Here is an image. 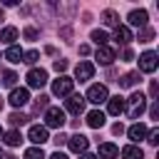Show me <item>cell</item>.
I'll use <instances>...</instances> for the list:
<instances>
[{
  "mask_svg": "<svg viewBox=\"0 0 159 159\" xmlns=\"http://www.w3.org/2000/svg\"><path fill=\"white\" fill-rule=\"evenodd\" d=\"M147 109V97L142 92H132L129 99H124V112L129 114V119H139Z\"/></svg>",
  "mask_w": 159,
  "mask_h": 159,
  "instance_id": "6da1fadb",
  "label": "cell"
},
{
  "mask_svg": "<svg viewBox=\"0 0 159 159\" xmlns=\"http://www.w3.org/2000/svg\"><path fill=\"white\" fill-rule=\"evenodd\" d=\"M65 109L60 107H47L45 109V127H52V129H62L65 127Z\"/></svg>",
  "mask_w": 159,
  "mask_h": 159,
  "instance_id": "7a4b0ae2",
  "label": "cell"
},
{
  "mask_svg": "<svg viewBox=\"0 0 159 159\" xmlns=\"http://www.w3.org/2000/svg\"><path fill=\"white\" fill-rule=\"evenodd\" d=\"M72 84H75V80L60 75V77L52 82V94H55V97H70V94H72Z\"/></svg>",
  "mask_w": 159,
  "mask_h": 159,
  "instance_id": "3957f363",
  "label": "cell"
},
{
  "mask_svg": "<svg viewBox=\"0 0 159 159\" xmlns=\"http://www.w3.org/2000/svg\"><path fill=\"white\" fill-rule=\"evenodd\" d=\"M107 99H109V92H107L104 84H92L87 89V97H84V102H92V104H102Z\"/></svg>",
  "mask_w": 159,
  "mask_h": 159,
  "instance_id": "277c9868",
  "label": "cell"
},
{
  "mask_svg": "<svg viewBox=\"0 0 159 159\" xmlns=\"http://www.w3.org/2000/svg\"><path fill=\"white\" fill-rule=\"evenodd\" d=\"M45 84H47V72H45L42 67H40V70L32 67V70L27 72V87H32V89H42Z\"/></svg>",
  "mask_w": 159,
  "mask_h": 159,
  "instance_id": "5b68a950",
  "label": "cell"
},
{
  "mask_svg": "<svg viewBox=\"0 0 159 159\" xmlns=\"http://www.w3.org/2000/svg\"><path fill=\"white\" fill-rule=\"evenodd\" d=\"M7 102L17 109V107H25L27 102H30V92H27V87H15L12 92H10V97H7Z\"/></svg>",
  "mask_w": 159,
  "mask_h": 159,
  "instance_id": "8992f818",
  "label": "cell"
},
{
  "mask_svg": "<svg viewBox=\"0 0 159 159\" xmlns=\"http://www.w3.org/2000/svg\"><path fill=\"white\" fill-rule=\"evenodd\" d=\"M27 139L35 144V147H42L50 137H47V127H42V124H32L30 127V132H27Z\"/></svg>",
  "mask_w": 159,
  "mask_h": 159,
  "instance_id": "52a82bcc",
  "label": "cell"
},
{
  "mask_svg": "<svg viewBox=\"0 0 159 159\" xmlns=\"http://www.w3.org/2000/svg\"><path fill=\"white\" fill-rule=\"evenodd\" d=\"M67 147L75 152V154H84L87 152V147H89V139L84 137V134H72V137H67Z\"/></svg>",
  "mask_w": 159,
  "mask_h": 159,
  "instance_id": "ba28073f",
  "label": "cell"
},
{
  "mask_svg": "<svg viewBox=\"0 0 159 159\" xmlns=\"http://www.w3.org/2000/svg\"><path fill=\"white\" fill-rule=\"evenodd\" d=\"M157 65H159L157 52L147 50L144 55H139V70H142V72H154V70H157Z\"/></svg>",
  "mask_w": 159,
  "mask_h": 159,
  "instance_id": "9c48e42d",
  "label": "cell"
},
{
  "mask_svg": "<svg viewBox=\"0 0 159 159\" xmlns=\"http://www.w3.org/2000/svg\"><path fill=\"white\" fill-rule=\"evenodd\" d=\"M65 109L70 114H82L84 112V97L82 94H70L67 102H65Z\"/></svg>",
  "mask_w": 159,
  "mask_h": 159,
  "instance_id": "30bf717a",
  "label": "cell"
},
{
  "mask_svg": "<svg viewBox=\"0 0 159 159\" xmlns=\"http://www.w3.org/2000/svg\"><path fill=\"white\" fill-rule=\"evenodd\" d=\"M92 75H94V65H92V62H80V65L75 67V80H80V82L92 80Z\"/></svg>",
  "mask_w": 159,
  "mask_h": 159,
  "instance_id": "8fae6325",
  "label": "cell"
},
{
  "mask_svg": "<svg viewBox=\"0 0 159 159\" xmlns=\"http://www.w3.org/2000/svg\"><path fill=\"white\" fill-rule=\"evenodd\" d=\"M127 20H129V25H134V27H147L149 15H147V10H132Z\"/></svg>",
  "mask_w": 159,
  "mask_h": 159,
  "instance_id": "7c38bea8",
  "label": "cell"
},
{
  "mask_svg": "<svg viewBox=\"0 0 159 159\" xmlns=\"http://www.w3.org/2000/svg\"><path fill=\"white\" fill-rule=\"evenodd\" d=\"M107 112L114 114V117H119V114L124 112V97H119V94H117V97H109V99H107Z\"/></svg>",
  "mask_w": 159,
  "mask_h": 159,
  "instance_id": "4fadbf2b",
  "label": "cell"
},
{
  "mask_svg": "<svg viewBox=\"0 0 159 159\" xmlns=\"http://www.w3.org/2000/svg\"><path fill=\"white\" fill-rule=\"evenodd\" d=\"M127 134H129V139H132V142H139V139H144V137L149 134V129H147L142 122H134V124L127 129Z\"/></svg>",
  "mask_w": 159,
  "mask_h": 159,
  "instance_id": "5bb4252c",
  "label": "cell"
},
{
  "mask_svg": "<svg viewBox=\"0 0 159 159\" xmlns=\"http://www.w3.org/2000/svg\"><path fill=\"white\" fill-rule=\"evenodd\" d=\"M114 57H117V55H114L112 47H107V45H104V47H97V62H99V65H112Z\"/></svg>",
  "mask_w": 159,
  "mask_h": 159,
  "instance_id": "9a60e30c",
  "label": "cell"
},
{
  "mask_svg": "<svg viewBox=\"0 0 159 159\" xmlns=\"http://www.w3.org/2000/svg\"><path fill=\"white\" fill-rule=\"evenodd\" d=\"M17 35H20V32H17V27H12V25H10V27H2V30H0V42L12 47V45H15V40H17Z\"/></svg>",
  "mask_w": 159,
  "mask_h": 159,
  "instance_id": "2e32d148",
  "label": "cell"
},
{
  "mask_svg": "<svg viewBox=\"0 0 159 159\" xmlns=\"http://www.w3.org/2000/svg\"><path fill=\"white\" fill-rule=\"evenodd\" d=\"M114 42H117V45H129V42H132V32H129V27H124V25L114 27Z\"/></svg>",
  "mask_w": 159,
  "mask_h": 159,
  "instance_id": "e0dca14e",
  "label": "cell"
},
{
  "mask_svg": "<svg viewBox=\"0 0 159 159\" xmlns=\"http://www.w3.org/2000/svg\"><path fill=\"white\" fill-rule=\"evenodd\" d=\"M87 124H89L92 129H102V127H104V112L92 109V112L87 114Z\"/></svg>",
  "mask_w": 159,
  "mask_h": 159,
  "instance_id": "ac0fdd59",
  "label": "cell"
},
{
  "mask_svg": "<svg viewBox=\"0 0 159 159\" xmlns=\"http://www.w3.org/2000/svg\"><path fill=\"white\" fill-rule=\"evenodd\" d=\"M99 159H117V154H119V149L112 144V142H104V144H99Z\"/></svg>",
  "mask_w": 159,
  "mask_h": 159,
  "instance_id": "d6986e66",
  "label": "cell"
},
{
  "mask_svg": "<svg viewBox=\"0 0 159 159\" xmlns=\"http://www.w3.org/2000/svg\"><path fill=\"white\" fill-rule=\"evenodd\" d=\"M122 157H124V159H144V152H142L139 147L129 144V147H124V149H122Z\"/></svg>",
  "mask_w": 159,
  "mask_h": 159,
  "instance_id": "ffe728a7",
  "label": "cell"
},
{
  "mask_svg": "<svg viewBox=\"0 0 159 159\" xmlns=\"http://www.w3.org/2000/svg\"><path fill=\"white\" fill-rule=\"evenodd\" d=\"M5 60L7 62H12V65H17V62H22V50L20 47H7V52H5Z\"/></svg>",
  "mask_w": 159,
  "mask_h": 159,
  "instance_id": "44dd1931",
  "label": "cell"
},
{
  "mask_svg": "<svg viewBox=\"0 0 159 159\" xmlns=\"http://www.w3.org/2000/svg\"><path fill=\"white\" fill-rule=\"evenodd\" d=\"M102 20H104V25H109V27H119V15H117L114 10H104V12H102Z\"/></svg>",
  "mask_w": 159,
  "mask_h": 159,
  "instance_id": "7402d4cb",
  "label": "cell"
},
{
  "mask_svg": "<svg viewBox=\"0 0 159 159\" xmlns=\"http://www.w3.org/2000/svg\"><path fill=\"white\" fill-rule=\"evenodd\" d=\"M139 80H142V77H139V72H127V75L119 80V87H134Z\"/></svg>",
  "mask_w": 159,
  "mask_h": 159,
  "instance_id": "603a6c76",
  "label": "cell"
},
{
  "mask_svg": "<svg viewBox=\"0 0 159 159\" xmlns=\"http://www.w3.org/2000/svg\"><path fill=\"white\" fill-rule=\"evenodd\" d=\"M22 142V134L17 132V129H10V132H5V144L7 147H17Z\"/></svg>",
  "mask_w": 159,
  "mask_h": 159,
  "instance_id": "cb8c5ba5",
  "label": "cell"
},
{
  "mask_svg": "<svg viewBox=\"0 0 159 159\" xmlns=\"http://www.w3.org/2000/svg\"><path fill=\"white\" fill-rule=\"evenodd\" d=\"M27 122H30V117L22 114V112H12V114H10V124H12V127H22V124H27Z\"/></svg>",
  "mask_w": 159,
  "mask_h": 159,
  "instance_id": "d4e9b609",
  "label": "cell"
},
{
  "mask_svg": "<svg viewBox=\"0 0 159 159\" xmlns=\"http://www.w3.org/2000/svg\"><path fill=\"white\" fill-rule=\"evenodd\" d=\"M92 40H94V42H97L99 47H104L109 37H107V32H104V30H92Z\"/></svg>",
  "mask_w": 159,
  "mask_h": 159,
  "instance_id": "484cf974",
  "label": "cell"
},
{
  "mask_svg": "<svg viewBox=\"0 0 159 159\" xmlns=\"http://www.w3.org/2000/svg\"><path fill=\"white\" fill-rule=\"evenodd\" d=\"M47 99H50L47 94H40V97L35 99V104H32V114H37L40 109H47Z\"/></svg>",
  "mask_w": 159,
  "mask_h": 159,
  "instance_id": "4316f807",
  "label": "cell"
},
{
  "mask_svg": "<svg viewBox=\"0 0 159 159\" xmlns=\"http://www.w3.org/2000/svg\"><path fill=\"white\" fill-rule=\"evenodd\" d=\"M25 159H45V152H42V147H30V149L25 152Z\"/></svg>",
  "mask_w": 159,
  "mask_h": 159,
  "instance_id": "83f0119b",
  "label": "cell"
},
{
  "mask_svg": "<svg viewBox=\"0 0 159 159\" xmlns=\"http://www.w3.org/2000/svg\"><path fill=\"white\" fill-rule=\"evenodd\" d=\"M154 40V30L152 27H142L139 30V42H152Z\"/></svg>",
  "mask_w": 159,
  "mask_h": 159,
  "instance_id": "f1b7e54d",
  "label": "cell"
},
{
  "mask_svg": "<svg viewBox=\"0 0 159 159\" xmlns=\"http://www.w3.org/2000/svg\"><path fill=\"white\" fill-rule=\"evenodd\" d=\"M40 60V52L37 50H30V52H22V62H27V65H35Z\"/></svg>",
  "mask_w": 159,
  "mask_h": 159,
  "instance_id": "f546056e",
  "label": "cell"
},
{
  "mask_svg": "<svg viewBox=\"0 0 159 159\" xmlns=\"http://www.w3.org/2000/svg\"><path fill=\"white\" fill-rule=\"evenodd\" d=\"M2 82H5L7 87H12V89H15V82H17V75H15L12 70H7V72H2Z\"/></svg>",
  "mask_w": 159,
  "mask_h": 159,
  "instance_id": "4dcf8cb0",
  "label": "cell"
},
{
  "mask_svg": "<svg viewBox=\"0 0 159 159\" xmlns=\"http://www.w3.org/2000/svg\"><path fill=\"white\" fill-rule=\"evenodd\" d=\"M22 35H25V40H30V42H32V40H37V35H40V32H37V27H25V32H22Z\"/></svg>",
  "mask_w": 159,
  "mask_h": 159,
  "instance_id": "1f68e13d",
  "label": "cell"
},
{
  "mask_svg": "<svg viewBox=\"0 0 159 159\" xmlns=\"http://www.w3.org/2000/svg\"><path fill=\"white\" fill-rule=\"evenodd\" d=\"M147 142H149L152 147H157V144H159V129H152V132L147 134Z\"/></svg>",
  "mask_w": 159,
  "mask_h": 159,
  "instance_id": "d6a6232c",
  "label": "cell"
},
{
  "mask_svg": "<svg viewBox=\"0 0 159 159\" xmlns=\"http://www.w3.org/2000/svg\"><path fill=\"white\" fill-rule=\"evenodd\" d=\"M52 67H55V72H65L67 70V60H55Z\"/></svg>",
  "mask_w": 159,
  "mask_h": 159,
  "instance_id": "836d02e7",
  "label": "cell"
},
{
  "mask_svg": "<svg viewBox=\"0 0 159 159\" xmlns=\"http://www.w3.org/2000/svg\"><path fill=\"white\" fill-rule=\"evenodd\" d=\"M149 97H152L154 102H157V97H159V84H157L154 80H152V84H149Z\"/></svg>",
  "mask_w": 159,
  "mask_h": 159,
  "instance_id": "e575fe53",
  "label": "cell"
},
{
  "mask_svg": "<svg viewBox=\"0 0 159 159\" xmlns=\"http://www.w3.org/2000/svg\"><path fill=\"white\" fill-rule=\"evenodd\" d=\"M149 117H152V119H159V102H152V107H149Z\"/></svg>",
  "mask_w": 159,
  "mask_h": 159,
  "instance_id": "d590c367",
  "label": "cell"
},
{
  "mask_svg": "<svg viewBox=\"0 0 159 159\" xmlns=\"http://www.w3.org/2000/svg\"><path fill=\"white\" fill-rule=\"evenodd\" d=\"M132 57H134V52H132L129 47H124V52H122V62H132Z\"/></svg>",
  "mask_w": 159,
  "mask_h": 159,
  "instance_id": "8d00e7d4",
  "label": "cell"
},
{
  "mask_svg": "<svg viewBox=\"0 0 159 159\" xmlns=\"http://www.w3.org/2000/svg\"><path fill=\"white\" fill-rule=\"evenodd\" d=\"M112 134H124V127H122V122L112 124Z\"/></svg>",
  "mask_w": 159,
  "mask_h": 159,
  "instance_id": "74e56055",
  "label": "cell"
},
{
  "mask_svg": "<svg viewBox=\"0 0 159 159\" xmlns=\"http://www.w3.org/2000/svg\"><path fill=\"white\" fill-rule=\"evenodd\" d=\"M52 142H55V144H57V147H60V144H65V142H67V137H65V134H57V137H55V139H52Z\"/></svg>",
  "mask_w": 159,
  "mask_h": 159,
  "instance_id": "f35d334b",
  "label": "cell"
},
{
  "mask_svg": "<svg viewBox=\"0 0 159 159\" xmlns=\"http://www.w3.org/2000/svg\"><path fill=\"white\" fill-rule=\"evenodd\" d=\"M47 159H67V154H62V152H55V154H50Z\"/></svg>",
  "mask_w": 159,
  "mask_h": 159,
  "instance_id": "ab89813d",
  "label": "cell"
},
{
  "mask_svg": "<svg viewBox=\"0 0 159 159\" xmlns=\"http://www.w3.org/2000/svg\"><path fill=\"white\" fill-rule=\"evenodd\" d=\"M80 55H89V45H80Z\"/></svg>",
  "mask_w": 159,
  "mask_h": 159,
  "instance_id": "60d3db41",
  "label": "cell"
},
{
  "mask_svg": "<svg viewBox=\"0 0 159 159\" xmlns=\"http://www.w3.org/2000/svg\"><path fill=\"white\" fill-rule=\"evenodd\" d=\"M80 159H97V157H94V154H87V152H84V154H82Z\"/></svg>",
  "mask_w": 159,
  "mask_h": 159,
  "instance_id": "b9f144b4",
  "label": "cell"
},
{
  "mask_svg": "<svg viewBox=\"0 0 159 159\" xmlns=\"http://www.w3.org/2000/svg\"><path fill=\"white\" fill-rule=\"evenodd\" d=\"M2 20H5V15H2V10H0V22H2Z\"/></svg>",
  "mask_w": 159,
  "mask_h": 159,
  "instance_id": "7bdbcfd3",
  "label": "cell"
},
{
  "mask_svg": "<svg viewBox=\"0 0 159 159\" xmlns=\"http://www.w3.org/2000/svg\"><path fill=\"white\" fill-rule=\"evenodd\" d=\"M0 159H2V149H0Z\"/></svg>",
  "mask_w": 159,
  "mask_h": 159,
  "instance_id": "ee69618b",
  "label": "cell"
},
{
  "mask_svg": "<svg viewBox=\"0 0 159 159\" xmlns=\"http://www.w3.org/2000/svg\"><path fill=\"white\" fill-rule=\"evenodd\" d=\"M0 109H2V99H0Z\"/></svg>",
  "mask_w": 159,
  "mask_h": 159,
  "instance_id": "f6af8a7d",
  "label": "cell"
},
{
  "mask_svg": "<svg viewBox=\"0 0 159 159\" xmlns=\"http://www.w3.org/2000/svg\"><path fill=\"white\" fill-rule=\"evenodd\" d=\"M0 134H2V129H0Z\"/></svg>",
  "mask_w": 159,
  "mask_h": 159,
  "instance_id": "bcb514c9",
  "label": "cell"
}]
</instances>
